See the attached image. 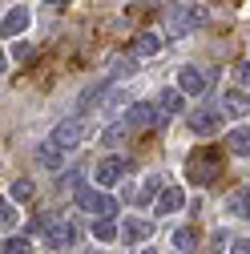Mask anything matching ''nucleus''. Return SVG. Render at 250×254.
Wrapping results in <instances>:
<instances>
[{
    "label": "nucleus",
    "mask_w": 250,
    "mask_h": 254,
    "mask_svg": "<svg viewBox=\"0 0 250 254\" xmlns=\"http://www.w3.org/2000/svg\"><path fill=\"white\" fill-rule=\"evenodd\" d=\"M4 254H33V242H28V238H8Z\"/></svg>",
    "instance_id": "nucleus-23"
},
{
    "label": "nucleus",
    "mask_w": 250,
    "mask_h": 254,
    "mask_svg": "<svg viewBox=\"0 0 250 254\" xmlns=\"http://www.w3.org/2000/svg\"><path fill=\"white\" fill-rule=\"evenodd\" d=\"M125 170H129L125 157H105V162H97V186H117Z\"/></svg>",
    "instance_id": "nucleus-8"
},
{
    "label": "nucleus",
    "mask_w": 250,
    "mask_h": 254,
    "mask_svg": "<svg viewBox=\"0 0 250 254\" xmlns=\"http://www.w3.org/2000/svg\"><path fill=\"white\" fill-rule=\"evenodd\" d=\"M174 246H178L182 254L198 250V230H194V226H178V230H174Z\"/></svg>",
    "instance_id": "nucleus-17"
},
{
    "label": "nucleus",
    "mask_w": 250,
    "mask_h": 254,
    "mask_svg": "<svg viewBox=\"0 0 250 254\" xmlns=\"http://www.w3.org/2000/svg\"><path fill=\"white\" fill-rule=\"evenodd\" d=\"M129 129H133L129 121H117V125H109V129L101 133V141H105V145H121L125 137H129Z\"/></svg>",
    "instance_id": "nucleus-18"
},
{
    "label": "nucleus",
    "mask_w": 250,
    "mask_h": 254,
    "mask_svg": "<svg viewBox=\"0 0 250 254\" xmlns=\"http://www.w3.org/2000/svg\"><path fill=\"white\" fill-rule=\"evenodd\" d=\"M190 129L198 133V137H214L218 129H222V105H210V109H194L190 113Z\"/></svg>",
    "instance_id": "nucleus-6"
},
{
    "label": "nucleus",
    "mask_w": 250,
    "mask_h": 254,
    "mask_svg": "<svg viewBox=\"0 0 250 254\" xmlns=\"http://www.w3.org/2000/svg\"><path fill=\"white\" fill-rule=\"evenodd\" d=\"M0 226H16V210H12L4 198H0Z\"/></svg>",
    "instance_id": "nucleus-25"
},
{
    "label": "nucleus",
    "mask_w": 250,
    "mask_h": 254,
    "mask_svg": "<svg viewBox=\"0 0 250 254\" xmlns=\"http://www.w3.org/2000/svg\"><path fill=\"white\" fill-rule=\"evenodd\" d=\"M218 170H222V153L218 149H198V153H190V162H186V178L194 186H210L218 178Z\"/></svg>",
    "instance_id": "nucleus-2"
},
{
    "label": "nucleus",
    "mask_w": 250,
    "mask_h": 254,
    "mask_svg": "<svg viewBox=\"0 0 250 254\" xmlns=\"http://www.w3.org/2000/svg\"><path fill=\"white\" fill-rule=\"evenodd\" d=\"M28 20H33L28 8H8V16L0 20V37H20L24 28H28Z\"/></svg>",
    "instance_id": "nucleus-9"
},
{
    "label": "nucleus",
    "mask_w": 250,
    "mask_h": 254,
    "mask_svg": "<svg viewBox=\"0 0 250 254\" xmlns=\"http://www.w3.org/2000/svg\"><path fill=\"white\" fill-rule=\"evenodd\" d=\"M77 206L89 210V214H97V218H113V214H117V202H113L109 194L89 190V186H77Z\"/></svg>",
    "instance_id": "nucleus-4"
},
{
    "label": "nucleus",
    "mask_w": 250,
    "mask_h": 254,
    "mask_svg": "<svg viewBox=\"0 0 250 254\" xmlns=\"http://www.w3.org/2000/svg\"><path fill=\"white\" fill-rule=\"evenodd\" d=\"M226 149H230L234 157H246V153H250V129H230V133H226Z\"/></svg>",
    "instance_id": "nucleus-15"
},
{
    "label": "nucleus",
    "mask_w": 250,
    "mask_h": 254,
    "mask_svg": "<svg viewBox=\"0 0 250 254\" xmlns=\"http://www.w3.org/2000/svg\"><path fill=\"white\" fill-rule=\"evenodd\" d=\"M202 20H206V12H202V8H190V4H170V8L162 12V28H166L170 41H182L186 33H194Z\"/></svg>",
    "instance_id": "nucleus-1"
},
{
    "label": "nucleus",
    "mask_w": 250,
    "mask_h": 254,
    "mask_svg": "<svg viewBox=\"0 0 250 254\" xmlns=\"http://www.w3.org/2000/svg\"><path fill=\"white\" fill-rule=\"evenodd\" d=\"M113 69H117V73H129V77H133L137 61H133V57H117V61H113Z\"/></svg>",
    "instance_id": "nucleus-26"
},
{
    "label": "nucleus",
    "mask_w": 250,
    "mask_h": 254,
    "mask_svg": "<svg viewBox=\"0 0 250 254\" xmlns=\"http://www.w3.org/2000/svg\"><path fill=\"white\" fill-rule=\"evenodd\" d=\"M222 109H226L230 117H246V113H250V101L242 97V93H238V89H230V93H226V97H222Z\"/></svg>",
    "instance_id": "nucleus-16"
},
{
    "label": "nucleus",
    "mask_w": 250,
    "mask_h": 254,
    "mask_svg": "<svg viewBox=\"0 0 250 254\" xmlns=\"http://www.w3.org/2000/svg\"><path fill=\"white\" fill-rule=\"evenodd\" d=\"M182 206H186V194H182L178 186H166L162 194H158V202H153V210H158V214H178Z\"/></svg>",
    "instance_id": "nucleus-12"
},
{
    "label": "nucleus",
    "mask_w": 250,
    "mask_h": 254,
    "mask_svg": "<svg viewBox=\"0 0 250 254\" xmlns=\"http://www.w3.org/2000/svg\"><path fill=\"white\" fill-rule=\"evenodd\" d=\"M8 73V57H4V49H0V77Z\"/></svg>",
    "instance_id": "nucleus-30"
},
{
    "label": "nucleus",
    "mask_w": 250,
    "mask_h": 254,
    "mask_svg": "<svg viewBox=\"0 0 250 254\" xmlns=\"http://www.w3.org/2000/svg\"><path fill=\"white\" fill-rule=\"evenodd\" d=\"M45 4H49V8H65L69 0H45Z\"/></svg>",
    "instance_id": "nucleus-31"
},
{
    "label": "nucleus",
    "mask_w": 250,
    "mask_h": 254,
    "mask_svg": "<svg viewBox=\"0 0 250 254\" xmlns=\"http://www.w3.org/2000/svg\"><path fill=\"white\" fill-rule=\"evenodd\" d=\"M129 49H133V57H153L162 49V37L158 33H137L133 41H129Z\"/></svg>",
    "instance_id": "nucleus-13"
},
{
    "label": "nucleus",
    "mask_w": 250,
    "mask_h": 254,
    "mask_svg": "<svg viewBox=\"0 0 250 254\" xmlns=\"http://www.w3.org/2000/svg\"><path fill=\"white\" fill-rule=\"evenodd\" d=\"M141 238H149V222L125 218V222H121V242H141Z\"/></svg>",
    "instance_id": "nucleus-14"
},
{
    "label": "nucleus",
    "mask_w": 250,
    "mask_h": 254,
    "mask_svg": "<svg viewBox=\"0 0 250 254\" xmlns=\"http://www.w3.org/2000/svg\"><path fill=\"white\" fill-rule=\"evenodd\" d=\"M45 242H49L53 250L73 246V242H77V222H69V218H49V226H45Z\"/></svg>",
    "instance_id": "nucleus-5"
},
{
    "label": "nucleus",
    "mask_w": 250,
    "mask_h": 254,
    "mask_svg": "<svg viewBox=\"0 0 250 254\" xmlns=\"http://www.w3.org/2000/svg\"><path fill=\"white\" fill-rule=\"evenodd\" d=\"M238 85L250 89V61H242V65H238Z\"/></svg>",
    "instance_id": "nucleus-27"
},
{
    "label": "nucleus",
    "mask_w": 250,
    "mask_h": 254,
    "mask_svg": "<svg viewBox=\"0 0 250 254\" xmlns=\"http://www.w3.org/2000/svg\"><path fill=\"white\" fill-rule=\"evenodd\" d=\"M12 198H16V202H28V198H33V182H28V178L12 182Z\"/></svg>",
    "instance_id": "nucleus-24"
},
{
    "label": "nucleus",
    "mask_w": 250,
    "mask_h": 254,
    "mask_svg": "<svg viewBox=\"0 0 250 254\" xmlns=\"http://www.w3.org/2000/svg\"><path fill=\"white\" fill-rule=\"evenodd\" d=\"M178 89H182V93H190V97H202V93L210 89V81H206V73H202V69L186 65V69L178 73Z\"/></svg>",
    "instance_id": "nucleus-7"
},
{
    "label": "nucleus",
    "mask_w": 250,
    "mask_h": 254,
    "mask_svg": "<svg viewBox=\"0 0 250 254\" xmlns=\"http://www.w3.org/2000/svg\"><path fill=\"white\" fill-rule=\"evenodd\" d=\"M230 254H250V238H234L230 242Z\"/></svg>",
    "instance_id": "nucleus-28"
},
{
    "label": "nucleus",
    "mask_w": 250,
    "mask_h": 254,
    "mask_svg": "<svg viewBox=\"0 0 250 254\" xmlns=\"http://www.w3.org/2000/svg\"><path fill=\"white\" fill-rule=\"evenodd\" d=\"M158 186H162V178H149V182H145V190H141V198H149V194H153Z\"/></svg>",
    "instance_id": "nucleus-29"
},
{
    "label": "nucleus",
    "mask_w": 250,
    "mask_h": 254,
    "mask_svg": "<svg viewBox=\"0 0 250 254\" xmlns=\"http://www.w3.org/2000/svg\"><path fill=\"white\" fill-rule=\"evenodd\" d=\"M121 105H129V93H121V89H117V93H109V97H105L101 109H105V113H117Z\"/></svg>",
    "instance_id": "nucleus-22"
},
{
    "label": "nucleus",
    "mask_w": 250,
    "mask_h": 254,
    "mask_svg": "<svg viewBox=\"0 0 250 254\" xmlns=\"http://www.w3.org/2000/svg\"><path fill=\"white\" fill-rule=\"evenodd\" d=\"M33 153H37V162H41L45 170H61V166H65V149H61L53 137H49V141H41Z\"/></svg>",
    "instance_id": "nucleus-10"
},
{
    "label": "nucleus",
    "mask_w": 250,
    "mask_h": 254,
    "mask_svg": "<svg viewBox=\"0 0 250 254\" xmlns=\"http://www.w3.org/2000/svg\"><path fill=\"white\" fill-rule=\"evenodd\" d=\"M85 137H89V117H85V113H77V117H65V121H61L57 129H53V141H57L61 149H77Z\"/></svg>",
    "instance_id": "nucleus-3"
},
{
    "label": "nucleus",
    "mask_w": 250,
    "mask_h": 254,
    "mask_svg": "<svg viewBox=\"0 0 250 254\" xmlns=\"http://www.w3.org/2000/svg\"><path fill=\"white\" fill-rule=\"evenodd\" d=\"M145 254H153V250H145Z\"/></svg>",
    "instance_id": "nucleus-32"
},
{
    "label": "nucleus",
    "mask_w": 250,
    "mask_h": 254,
    "mask_svg": "<svg viewBox=\"0 0 250 254\" xmlns=\"http://www.w3.org/2000/svg\"><path fill=\"white\" fill-rule=\"evenodd\" d=\"M93 238H97V242H117V226H113V218H97V222H93Z\"/></svg>",
    "instance_id": "nucleus-19"
},
{
    "label": "nucleus",
    "mask_w": 250,
    "mask_h": 254,
    "mask_svg": "<svg viewBox=\"0 0 250 254\" xmlns=\"http://www.w3.org/2000/svg\"><path fill=\"white\" fill-rule=\"evenodd\" d=\"M158 117H162V109H158V105L133 101V105H129V117H125V121H129V125H137V129H145V125H153Z\"/></svg>",
    "instance_id": "nucleus-11"
},
{
    "label": "nucleus",
    "mask_w": 250,
    "mask_h": 254,
    "mask_svg": "<svg viewBox=\"0 0 250 254\" xmlns=\"http://www.w3.org/2000/svg\"><path fill=\"white\" fill-rule=\"evenodd\" d=\"M158 109H162V113H178V109H182V89H162Z\"/></svg>",
    "instance_id": "nucleus-20"
},
{
    "label": "nucleus",
    "mask_w": 250,
    "mask_h": 254,
    "mask_svg": "<svg viewBox=\"0 0 250 254\" xmlns=\"http://www.w3.org/2000/svg\"><path fill=\"white\" fill-rule=\"evenodd\" d=\"M230 206H234V214H246V218H250V186L238 190V194L230 198Z\"/></svg>",
    "instance_id": "nucleus-21"
}]
</instances>
